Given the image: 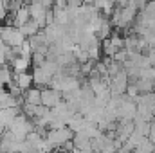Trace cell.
<instances>
[{
    "label": "cell",
    "mask_w": 155,
    "mask_h": 153,
    "mask_svg": "<svg viewBox=\"0 0 155 153\" xmlns=\"http://www.w3.org/2000/svg\"><path fill=\"white\" fill-rule=\"evenodd\" d=\"M72 139H74V132H72L69 126H65V128H61V130H49V133H47V137H45V141H47L54 150L65 146L67 142H72Z\"/></svg>",
    "instance_id": "1"
},
{
    "label": "cell",
    "mask_w": 155,
    "mask_h": 153,
    "mask_svg": "<svg viewBox=\"0 0 155 153\" xmlns=\"http://www.w3.org/2000/svg\"><path fill=\"white\" fill-rule=\"evenodd\" d=\"M0 41H4L7 47H11V49H15V47H22L27 38L24 36V33L20 31V29H16V27H9V25H5V27H2V31H0Z\"/></svg>",
    "instance_id": "2"
},
{
    "label": "cell",
    "mask_w": 155,
    "mask_h": 153,
    "mask_svg": "<svg viewBox=\"0 0 155 153\" xmlns=\"http://www.w3.org/2000/svg\"><path fill=\"white\" fill-rule=\"evenodd\" d=\"M128 85H130V77H128V74H126L124 69H123L117 76H114L110 79V86H108V88H110L112 96H124Z\"/></svg>",
    "instance_id": "3"
},
{
    "label": "cell",
    "mask_w": 155,
    "mask_h": 153,
    "mask_svg": "<svg viewBox=\"0 0 155 153\" xmlns=\"http://www.w3.org/2000/svg\"><path fill=\"white\" fill-rule=\"evenodd\" d=\"M60 103H63V94L47 86V88H41V105L47 106V108H56Z\"/></svg>",
    "instance_id": "4"
},
{
    "label": "cell",
    "mask_w": 155,
    "mask_h": 153,
    "mask_svg": "<svg viewBox=\"0 0 155 153\" xmlns=\"http://www.w3.org/2000/svg\"><path fill=\"white\" fill-rule=\"evenodd\" d=\"M29 5V13H31V20H35L41 29H45V18H47V9L41 5V2H31ZM51 11V9H49Z\"/></svg>",
    "instance_id": "5"
},
{
    "label": "cell",
    "mask_w": 155,
    "mask_h": 153,
    "mask_svg": "<svg viewBox=\"0 0 155 153\" xmlns=\"http://www.w3.org/2000/svg\"><path fill=\"white\" fill-rule=\"evenodd\" d=\"M13 83L25 94L27 90L33 88L35 85V79H33V72H20V74H15L13 72Z\"/></svg>",
    "instance_id": "6"
},
{
    "label": "cell",
    "mask_w": 155,
    "mask_h": 153,
    "mask_svg": "<svg viewBox=\"0 0 155 153\" xmlns=\"http://www.w3.org/2000/svg\"><path fill=\"white\" fill-rule=\"evenodd\" d=\"M31 22V13H29V5L25 4L20 11H16V15H15V24H13V27H16V29H22L25 24H29Z\"/></svg>",
    "instance_id": "7"
},
{
    "label": "cell",
    "mask_w": 155,
    "mask_h": 153,
    "mask_svg": "<svg viewBox=\"0 0 155 153\" xmlns=\"http://www.w3.org/2000/svg\"><path fill=\"white\" fill-rule=\"evenodd\" d=\"M33 79H35V85L38 86H51V81H52V76H49L41 67H35L33 70Z\"/></svg>",
    "instance_id": "8"
},
{
    "label": "cell",
    "mask_w": 155,
    "mask_h": 153,
    "mask_svg": "<svg viewBox=\"0 0 155 153\" xmlns=\"http://www.w3.org/2000/svg\"><path fill=\"white\" fill-rule=\"evenodd\" d=\"M24 101L27 105H33V106H40L41 105V88L38 86H33L31 90H27L24 94Z\"/></svg>",
    "instance_id": "9"
},
{
    "label": "cell",
    "mask_w": 155,
    "mask_h": 153,
    "mask_svg": "<svg viewBox=\"0 0 155 153\" xmlns=\"http://www.w3.org/2000/svg\"><path fill=\"white\" fill-rule=\"evenodd\" d=\"M31 65H33V60L31 58H16L13 63H11V69H13V72L15 74H20V72H27L29 69H31Z\"/></svg>",
    "instance_id": "10"
},
{
    "label": "cell",
    "mask_w": 155,
    "mask_h": 153,
    "mask_svg": "<svg viewBox=\"0 0 155 153\" xmlns=\"http://www.w3.org/2000/svg\"><path fill=\"white\" fill-rule=\"evenodd\" d=\"M13 83V69L11 65H4L0 69V86H9Z\"/></svg>",
    "instance_id": "11"
},
{
    "label": "cell",
    "mask_w": 155,
    "mask_h": 153,
    "mask_svg": "<svg viewBox=\"0 0 155 153\" xmlns=\"http://www.w3.org/2000/svg\"><path fill=\"white\" fill-rule=\"evenodd\" d=\"M20 31L24 33V36H25V38L29 40V38H33V36H36L40 31H41V27H40L35 20H31V22H29V24H25V25H24Z\"/></svg>",
    "instance_id": "12"
},
{
    "label": "cell",
    "mask_w": 155,
    "mask_h": 153,
    "mask_svg": "<svg viewBox=\"0 0 155 153\" xmlns=\"http://www.w3.org/2000/svg\"><path fill=\"white\" fill-rule=\"evenodd\" d=\"M135 86H137V90H139V94L141 96H144V94H150V92H153V81H150V79H137L135 83H134Z\"/></svg>",
    "instance_id": "13"
},
{
    "label": "cell",
    "mask_w": 155,
    "mask_h": 153,
    "mask_svg": "<svg viewBox=\"0 0 155 153\" xmlns=\"http://www.w3.org/2000/svg\"><path fill=\"white\" fill-rule=\"evenodd\" d=\"M33 52H35V50H33V47H31V43H29V40H27V41L20 47V56H22V58H33Z\"/></svg>",
    "instance_id": "14"
},
{
    "label": "cell",
    "mask_w": 155,
    "mask_h": 153,
    "mask_svg": "<svg viewBox=\"0 0 155 153\" xmlns=\"http://www.w3.org/2000/svg\"><path fill=\"white\" fill-rule=\"evenodd\" d=\"M7 15H9V9H7V2H2V0H0V24L7 20Z\"/></svg>",
    "instance_id": "15"
},
{
    "label": "cell",
    "mask_w": 155,
    "mask_h": 153,
    "mask_svg": "<svg viewBox=\"0 0 155 153\" xmlns=\"http://www.w3.org/2000/svg\"><path fill=\"white\" fill-rule=\"evenodd\" d=\"M67 5H69V2H65V0L54 2V9H67Z\"/></svg>",
    "instance_id": "16"
},
{
    "label": "cell",
    "mask_w": 155,
    "mask_h": 153,
    "mask_svg": "<svg viewBox=\"0 0 155 153\" xmlns=\"http://www.w3.org/2000/svg\"><path fill=\"white\" fill-rule=\"evenodd\" d=\"M146 56H148V60H150V65H152V69H155V49H152V50H150Z\"/></svg>",
    "instance_id": "17"
},
{
    "label": "cell",
    "mask_w": 155,
    "mask_h": 153,
    "mask_svg": "<svg viewBox=\"0 0 155 153\" xmlns=\"http://www.w3.org/2000/svg\"><path fill=\"white\" fill-rule=\"evenodd\" d=\"M148 139H150V141L155 144V121L150 124V137H148Z\"/></svg>",
    "instance_id": "18"
},
{
    "label": "cell",
    "mask_w": 155,
    "mask_h": 153,
    "mask_svg": "<svg viewBox=\"0 0 155 153\" xmlns=\"http://www.w3.org/2000/svg\"><path fill=\"white\" fill-rule=\"evenodd\" d=\"M35 153H47V151H43V150H38V151H35Z\"/></svg>",
    "instance_id": "19"
}]
</instances>
